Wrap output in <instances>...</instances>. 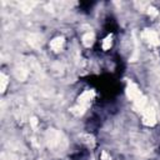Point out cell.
Masks as SVG:
<instances>
[{"label": "cell", "mask_w": 160, "mask_h": 160, "mask_svg": "<svg viewBox=\"0 0 160 160\" xmlns=\"http://www.w3.org/2000/svg\"><path fill=\"white\" fill-rule=\"evenodd\" d=\"M82 44L85 45V46H91L92 45V42H94V34L91 32V31H89V32H85L84 35H82Z\"/></svg>", "instance_id": "obj_9"}, {"label": "cell", "mask_w": 160, "mask_h": 160, "mask_svg": "<svg viewBox=\"0 0 160 160\" xmlns=\"http://www.w3.org/2000/svg\"><path fill=\"white\" fill-rule=\"evenodd\" d=\"M45 139H46L48 146L51 148V149H56V148L61 146V142H64V140H65L62 134L60 131L55 130V129H49L46 131Z\"/></svg>", "instance_id": "obj_1"}, {"label": "cell", "mask_w": 160, "mask_h": 160, "mask_svg": "<svg viewBox=\"0 0 160 160\" xmlns=\"http://www.w3.org/2000/svg\"><path fill=\"white\" fill-rule=\"evenodd\" d=\"M14 72H15L16 79L20 80V81H24V80L28 78V75H29V71H28L24 66H16L15 70H14Z\"/></svg>", "instance_id": "obj_7"}, {"label": "cell", "mask_w": 160, "mask_h": 160, "mask_svg": "<svg viewBox=\"0 0 160 160\" xmlns=\"http://www.w3.org/2000/svg\"><path fill=\"white\" fill-rule=\"evenodd\" d=\"M30 124H31L32 128H35V126L38 125V120H36V118H31V119H30Z\"/></svg>", "instance_id": "obj_16"}, {"label": "cell", "mask_w": 160, "mask_h": 160, "mask_svg": "<svg viewBox=\"0 0 160 160\" xmlns=\"http://www.w3.org/2000/svg\"><path fill=\"white\" fill-rule=\"evenodd\" d=\"M159 28H160V26H159Z\"/></svg>", "instance_id": "obj_18"}, {"label": "cell", "mask_w": 160, "mask_h": 160, "mask_svg": "<svg viewBox=\"0 0 160 160\" xmlns=\"http://www.w3.org/2000/svg\"><path fill=\"white\" fill-rule=\"evenodd\" d=\"M81 138L82 139H85V140H82L84 142H86L89 146H94V144H95V140H94V138L91 136V135H89V134H85V135H81Z\"/></svg>", "instance_id": "obj_14"}, {"label": "cell", "mask_w": 160, "mask_h": 160, "mask_svg": "<svg viewBox=\"0 0 160 160\" xmlns=\"http://www.w3.org/2000/svg\"><path fill=\"white\" fill-rule=\"evenodd\" d=\"M94 95H95V94H94V90H85V91L78 98V104L88 109V106L90 105V102H91Z\"/></svg>", "instance_id": "obj_4"}, {"label": "cell", "mask_w": 160, "mask_h": 160, "mask_svg": "<svg viewBox=\"0 0 160 160\" xmlns=\"http://www.w3.org/2000/svg\"><path fill=\"white\" fill-rule=\"evenodd\" d=\"M126 95H128V98H129L130 100L135 101V100L139 99L142 94H141V91L139 90V88H138L134 82H129L128 86H126Z\"/></svg>", "instance_id": "obj_5"}, {"label": "cell", "mask_w": 160, "mask_h": 160, "mask_svg": "<svg viewBox=\"0 0 160 160\" xmlns=\"http://www.w3.org/2000/svg\"><path fill=\"white\" fill-rule=\"evenodd\" d=\"M134 105H135V109H138V110H140V111H144L145 105H146V98H145L144 95H141L139 99H136V100L134 101Z\"/></svg>", "instance_id": "obj_10"}, {"label": "cell", "mask_w": 160, "mask_h": 160, "mask_svg": "<svg viewBox=\"0 0 160 160\" xmlns=\"http://www.w3.org/2000/svg\"><path fill=\"white\" fill-rule=\"evenodd\" d=\"M146 12L149 14V16H151V18H155V16H158V14H159V11L154 8V6H148L146 8Z\"/></svg>", "instance_id": "obj_15"}, {"label": "cell", "mask_w": 160, "mask_h": 160, "mask_svg": "<svg viewBox=\"0 0 160 160\" xmlns=\"http://www.w3.org/2000/svg\"><path fill=\"white\" fill-rule=\"evenodd\" d=\"M141 38L150 45L152 46H158L160 44V38L158 35L156 31L154 30H150V29H145L142 32H141Z\"/></svg>", "instance_id": "obj_3"}, {"label": "cell", "mask_w": 160, "mask_h": 160, "mask_svg": "<svg viewBox=\"0 0 160 160\" xmlns=\"http://www.w3.org/2000/svg\"><path fill=\"white\" fill-rule=\"evenodd\" d=\"M156 122V112L152 106H148L142 111V124L146 126H152Z\"/></svg>", "instance_id": "obj_2"}, {"label": "cell", "mask_w": 160, "mask_h": 160, "mask_svg": "<svg viewBox=\"0 0 160 160\" xmlns=\"http://www.w3.org/2000/svg\"><path fill=\"white\" fill-rule=\"evenodd\" d=\"M112 45V35H108L104 40H102V49L104 50H108L110 49Z\"/></svg>", "instance_id": "obj_13"}, {"label": "cell", "mask_w": 160, "mask_h": 160, "mask_svg": "<svg viewBox=\"0 0 160 160\" xmlns=\"http://www.w3.org/2000/svg\"><path fill=\"white\" fill-rule=\"evenodd\" d=\"M85 110H86V108H84V106H81V105L78 104V105H75V106H72L70 109V112L74 114V115H76V116H80V115H82L85 112Z\"/></svg>", "instance_id": "obj_11"}, {"label": "cell", "mask_w": 160, "mask_h": 160, "mask_svg": "<svg viewBox=\"0 0 160 160\" xmlns=\"http://www.w3.org/2000/svg\"><path fill=\"white\" fill-rule=\"evenodd\" d=\"M64 42H65L64 38L62 36H58V38H55V39H52L50 41V48L54 51H60L62 49V46H64Z\"/></svg>", "instance_id": "obj_6"}, {"label": "cell", "mask_w": 160, "mask_h": 160, "mask_svg": "<svg viewBox=\"0 0 160 160\" xmlns=\"http://www.w3.org/2000/svg\"><path fill=\"white\" fill-rule=\"evenodd\" d=\"M101 160H110V156H109L105 151H102V152H101Z\"/></svg>", "instance_id": "obj_17"}, {"label": "cell", "mask_w": 160, "mask_h": 160, "mask_svg": "<svg viewBox=\"0 0 160 160\" xmlns=\"http://www.w3.org/2000/svg\"><path fill=\"white\" fill-rule=\"evenodd\" d=\"M28 41H29V44H30L31 46H34V48H39V46L41 45V42H42L41 36L38 35V34H30V36L28 38Z\"/></svg>", "instance_id": "obj_8"}, {"label": "cell", "mask_w": 160, "mask_h": 160, "mask_svg": "<svg viewBox=\"0 0 160 160\" xmlns=\"http://www.w3.org/2000/svg\"><path fill=\"white\" fill-rule=\"evenodd\" d=\"M8 84H9V79H8V76H6L4 72H1V74H0V90H1V92L5 91Z\"/></svg>", "instance_id": "obj_12"}]
</instances>
